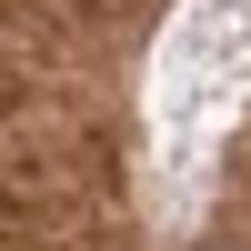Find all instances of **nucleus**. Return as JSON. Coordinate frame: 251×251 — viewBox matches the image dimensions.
Returning a JSON list of instances; mask_svg holds the SVG:
<instances>
[]
</instances>
